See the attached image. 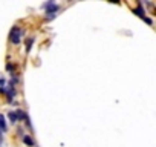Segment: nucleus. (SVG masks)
I'll return each mask as SVG.
<instances>
[{"instance_id": "nucleus-9", "label": "nucleus", "mask_w": 156, "mask_h": 147, "mask_svg": "<svg viewBox=\"0 0 156 147\" xmlns=\"http://www.w3.org/2000/svg\"><path fill=\"white\" fill-rule=\"evenodd\" d=\"M6 70H8L9 74H12V72H14V66H12L11 63H8V64H6Z\"/></svg>"}, {"instance_id": "nucleus-3", "label": "nucleus", "mask_w": 156, "mask_h": 147, "mask_svg": "<svg viewBox=\"0 0 156 147\" xmlns=\"http://www.w3.org/2000/svg\"><path fill=\"white\" fill-rule=\"evenodd\" d=\"M0 130L2 132H6L8 130V126H6V121H5V117L0 113Z\"/></svg>"}, {"instance_id": "nucleus-4", "label": "nucleus", "mask_w": 156, "mask_h": 147, "mask_svg": "<svg viewBox=\"0 0 156 147\" xmlns=\"http://www.w3.org/2000/svg\"><path fill=\"white\" fill-rule=\"evenodd\" d=\"M16 117H17V121H19V120H25V121H26V118H28V115H26L25 110H22V109L16 110Z\"/></svg>"}, {"instance_id": "nucleus-8", "label": "nucleus", "mask_w": 156, "mask_h": 147, "mask_svg": "<svg viewBox=\"0 0 156 147\" xmlns=\"http://www.w3.org/2000/svg\"><path fill=\"white\" fill-rule=\"evenodd\" d=\"M8 118H9V121H11V124H16V123H17V117H16V112H9V115H8Z\"/></svg>"}, {"instance_id": "nucleus-1", "label": "nucleus", "mask_w": 156, "mask_h": 147, "mask_svg": "<svg viewBox=\"0 0 156 147\" xmlns=\"http://www.w3.org/2000/svg\"><path fill=\"white\" fill-rule=\"evenodd\" d=\"M22 35H23L22 29L17 28V26H14V28L11 29V32H9V40H11L14 45H19V43L22 41Z\"/></svg>"}, {"instance_id": "nucleus-7", "label": "nucleus", "mask_w": 156, "mask_h": 147, "mask_svg": "<svg viewBox=\"0 0 156 147\" xmlns=\"http://www.w3.org/2000/svg\"><path fill=\"white\" fill-rule=\"evenodd\" d=\"M32 43H34V37H29V38L26 40V52H29V51H31Z\"/></svg>"}, {"instance_id": "nucleus-5", "label": "nucleus", "mask_w": 156, "mask_h": 147, "mask_svg": "<svg viewBox=\"0 0 156 147\" xmlns=\"http://www.w3.org/2000/svg\"><path fill=\"white\" fill-rule=\"evenodd\" d=\"M133 11H135V14H136V16H139L141 19H144V17H145V11L142 9V6H141V5H138V8H136V9H133Z\"/></svg>"}, {"instance_id": "nucleus-6", "label": "nucleus", "mask_w": 156, "mask_h": 147, "mask_svg": "<svg viewBox=\"0 0 156 147\" xmlns=\"http://www.w3.org/2000/svg\"><path fill=\"white\" fill-rule=\"evenodd\" d=\"M23 142H25V144H28V145H34V139H32L31 136H28V135H25V136H23Z\"/></svg>"}, {"instance_id": "nucleus-2", "label": "nucleus", "mask_w": 156, "mask_h": 147, "mask_svg": "<svg viewBox=\"0 0 156 147\" xmlns=\"http://www.w3.org/2000/svg\"><path fill=\"white\" fill-rule=\"evenodd\" d=\"M43 8L46 9L48 17H54V14H55V13H58V9H60V6H58V5H55L54 2H48V3H44V5H43Z\"/></svg>"}, {"instance_id": "nucleus-12", "label": "nucleus", "mask_w": 156, "mask_h": 147, "mask_svg": "<svg viewBox=\"0 0 156 147\" xmlns=\"http://www.w3.org/2000/svg\"><path fill=\"white\" fill-rule=\"evenodd\" d=\"M0 138H2V130H0Z\"/></svg>"}, {"instance_id": "nucleus-10", "label": "nucleus", "mask_w": 156, "mask_h": 147, "mask_svg": "<svg viewBox=\"0 0 156 147\" xmlns=\"http://www.w3.org/2000/svg\"><path fill=\"white\" fill-rule=\"evenodd\" d=\"M144 20H145V23H148V25H151L153 22H151V19H148V17H144Z\"/></svg>"}, {"instance_id": "nucleus-11", "label": "nucleus", "mask_w": 156, "mask_h": 147, "mask_svg": "<svg viewBox=\"0 0 156 147\" xmlns=\"http://www.w3.org/2000/svg\"><path fill=\"white\" fill-rule=\"evenodd\" d=\"M3 83H5V80H3V78H2V80H0V86H2V84H3Z\"/></svg>"}]
</instances>
